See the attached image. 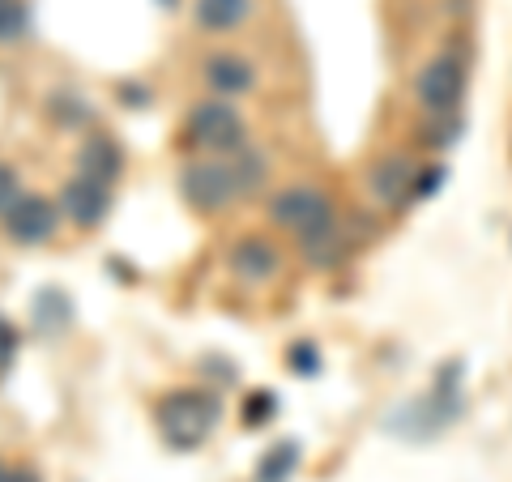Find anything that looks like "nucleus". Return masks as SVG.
Segmentation results:
<instances>
[{"mask_svg": "<svg viewBox=\"0 0 512 482\" xmlns=\"http://www.w3.org/2000/svg\"><path fill=\"white\" fill-rule=\"evenodd\" d=\"M175 5H180V0H163V9H175Z\"/></svg>", "mask_w": 512, "mask_h": 482, "instance_id": "4be33fe9", "label": "nucleus"}, {"mask_svg": "<svg viewBox=\"0 0 512 482\" xmlns=\"http://www.w3.org/2000/svg\"><path fill=\"white\" fill-rule=\"evenodd\" d=\"M192 13H197V22L205 30H214V35H227V30H235L252 13V0H197Z\"/></svg>", "mask_w": 512, "mask_h": 482, "instance_id": "9b49d317", "label": "nucleus"}, {"mask_svg": "<svg viewBox=\"0 0 512 482\" xmlns=\"http://www.w3.org/2000/svg\"><path fill=\"white\" fill-rule=\"evenodd\" d=\"M286 363H291L299 376H316L320 372V355H316L312 342H295L291 350H286Z\"/></svg>", "mask_w": 512, "mask_h": 482, "instance_id": "f3484780", "label": "nucleus"}, {"mask_svg": "<svg viewBox=\"0 0 512 482\" xmlns=\"http://www.w3.org/2000/svg\"><path fill=\"white\" fill-rule=\"evenodd\" d=\"M188 137L197 141V146H205V150L231 154V150H244L248 128H244V116H239L231 103L214 99V103H201L188 116Z\"/></svg>", "mask_w": 512, "mask_h": 482, "instance_id": "7ed1b4c3", "label": "nucleus"}, {"mask_svg": "<svg viewBox=\"0 0 512 482\" xmlns=\"http://www.w3.org/2000/svg\"><path fill=\"white\" fill-rule=\"evenodd\" d=\"M440 180H444V171H440V167H431V175H423L414 192H419V197H427V192H436V188H440Z\"/></svg>", "mask_w": 512, "mask_h": 482, "instance_id": "aec40b11", "label": "nucleus"}, {"mask_svg": "<svg viewBox=\"0 0 512 482\" xmlns=\"http://www.w3.org/2000/svg\"><path fill=\"white\" fill-rule=\"evenodd\" d=\"M303 461V444L299 440H278L269 453L261 457V465H256V482H286Z\"/></svg>", "mask_w": 512, "mask_h": 482, "instance_id": "f8f14e48", "label": "nucleus"}, {"mask_svg": "<svg viewBox=\"0 0 512 482\" xmlns=\"http://www.w3.org/2000/svg\"><path fill=\"white\" fill-rule=\"evenodd\" d=\"M18 197H22V180H18V171L0 163V218H5V210H9V205L18 201Z\"/></svg>", "mask_w": 512, "mask_h": 482, "instance_id": "a211bd4d", "label": "nucleus"}, {"mask_svg": "<svg viewBox=\"0 0 512 482\" xmlns=\"http://www.w3.org/2000/svg\"><path fill=\"white\" fill-rule=\"evenodd\" d=\"M278 265H282V256H278V248L269 244L265 235L239 239L235 252H231V269H235L244 282H265V278H274Z\"/></svg>", "mask_w": 512, "mask_h": 482, "instance_id": "6e6552de", "label": "nucleus"}, {"mask_svg": "<svg viewBox=\"0 0 512 482\" xmlns=\"http://www.w3.org/2000/svg\"><path fill=\"white\" fill-rule=\"evenodd\" d=\"M30 35V5L26 0H0V43H18Z\"/></svg>", "mask_w": 512, "mask_h": 482, "instance_id": "4468645a", "label": "nucleus"}, {"mask_svg": "<svg viewBox=\"0 0 512 482\" xmlns=\"http://www.w3.org/2000/svg\"><path fill=\"white\" fill-rule=\"evenodd\" d=\"M180 188H184V197L205 214H214V210H222V205H231V197H239L235 171L227 163H192V167H184Z\"/></svg>", "mask_w": 512, "mask_h": 482, "instance_id": "39448f33", "label": "nucleus"}, {"mask_svg": "<svg viewBox=\"0 0 512 482\" xmlns=\"http://www.w3.org/2000/svg\"><path fill=\"white\" fill-rule=\"evenodd\" d=\"M218 423V397L201 389H175L158 401V431L171 448H197Z\"/></svg>", "mask_w": 512, "mask_h": 482, "instance_id": "f257e3e1", "label": "nucleus"}, {"mask_svg": "<svg viewBox=\"0 0 512 482\" xmlns=\"http://www.w3.org/2000/svg\"><path fill=\"white\" fill-rule=\"evenodd\" d=\"M56 210L69 214L77 227H99V222L107 218V210H111V188L90 180V175H77V180L64 184Z\"/></svg>", "mask_w": 512, "mask_h": 482, "instance_id": "0eeeda50", "label": "nucleus"}, {"mask_svg": "<svg viewBox=\"0 0 512 482\" xmlns=\"http://www.w3.org/2000/svg\"><path fill=\"white\" fill-rule=\"evenodd\" d=\"M269 214H274L278 227L299 235V244H312V239L333 231V205H329L325 192H316V188H286V192H278L274 205H269Z\"/></svg>", "mask_w": 512, "mask_h": 482, "instance_id": "f03ea898", "label": "nucleus"}, {"mask_svg": "<svg viewBox=\"0 0 512 482\" xmlns=\"http://www.w3.org/2000/svg\"><path fill=\"white\" fill-rule=\"evenodd\" d=\"M231 171H235L239 192H252V188L265 184V158H256V154H244V163L231 167Z\"/></svg>", "mask_w": 512, "mask_h": 482, "instance_id": "dca6fc26", "label": "nucleus"}, {"mask_svg": "<svg viewBox=\"0 0 512 482\" xmlns=\"http://www.w3.org/2000/svg\"><path fill=\"white\" fill-rule=\"evenodd\" d=\"M0 482H39L30 470H13V474H0Z\"/></svg>", "mask_w": 512, "mask_h": 482, "instance_id": "412c9836", "label": "nucleus"}, {"mask_svg": "<svg viewBox=\"0 0 512 482\" xmlns=\"http://www.w3.org/2000/svg\"><path fill=\"white\" fill-rule=\"evenodd\" d=\"M77 167H82V175H90V180L111 184V180H120V171H124V154L111 137H86V146L77 150Z\"/></svg>", "mask_w": 512, "mask_h": 482, "instance_id": "9d476101", "label": "nucleus"}, {"mask_svg": "<svg viewBox=\"0 0 512 482\" xmlns=\"http://www.w3.org/2000/svg\"><path fill=\"white\" fill-rule=\"evenodd\" d=\"M410 180H414V167L406 163V158H389V163H380V167L372 171V188H376V197H380V201L402 197Z\"/></svg>", "mask_w": 512, "mask_h": 482, "instance_id": "ddd939ff", "label": "nucleus"}, {"mask_svg": "<svg viewBox=\"0 0 512 482\" xmlns=\"http://www.w3.org/2000/svg\"><path fill=\"white\" fill-rule=\"evenodd\" d=\"M13 355H18V333H13L9 320H0V372L13 363Z\"/></svg>", "mask_w": 512, "mask_h": 482, "instance_id": "6ab92c4d", "label": "nucleus"}, {"mask_svg": "<svg viewBox=\"0 0 512 482\" xmlns=\"http://www.w3.org/2000/svg\"><path fill=\"white\" fill-rule=\"evenodd\" d=\"M205 82H210L222 99H231V94H248L252 82H256V69L244 60V56H231V52H218L205 60Z\"/></svg>", "mask_w": 512, "mask_h": 482, "instance_id": "1a4fd4ad", "label": "nucleus"}, {"mask_svg": "<svg viewBox=\"0 0 512 482\" xmlns=\"http://www.w3.org/2000/svg\"><path fill=\"white\" fill-rule=\"evenodd\" d=\"M274 414H278V393H269V389L252 393V397L244 401V423H248V427H265V423H274Z\"/></svg>", "mask_w": 512, "mask_h": 482, "instance_id": "2eb2a0df", "label": "nucleus"}, {"mask_svg": "<svg viewBox=\"0 0 512 482\" xmlns=\"http://www.w3.org/2000/svg\"><path fill=\"white\" fill-rule=\"evenodd\" d=\"M56 222H60V210L47 197H22L5 210V231L18 239V244H43V239L56 235Z\"/></svg>", "mask_w": 512, "mask_h": 482, "instance_id": "423d86ee", "label": "nucleus"}, {"mask_svg": "<svg viewBox=\"0 0 512 482\" xmlns=\"http://www.w3.org/2000/svg\"><path fill=\"white\" fill-rule=\"evenodd\" d=\"M414 94H419V103L427 111H436V116H448L461 94H466V69H461V60L453 56H436L423 64L419 82H414Z\"/></svg>", "mask_w": 512, "mask_h": 482, "instance_id": "20e7f679", "label": "nucleus"}]
</instances>
